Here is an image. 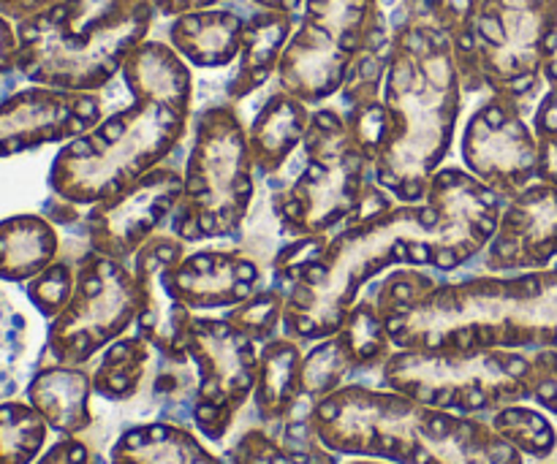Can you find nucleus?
Listing matches in <instances>:
<instances>
[{
	"mask_svg": "<svg viewBox=\"0 0 557 464\" xmlns=\"http://www.w3.org/2000/svg\"><path fill=\"white\" fill-rule=\"evenodd\" d=\"M466 87L449 38L433 25L392 36L381 79L337 106L373 161L375 185L397 204H422L455 147Z\"/></svg>",
	"mask_w": 557,
	"mask_h": 464,
	"instance_id": "1",
	"label": "nucleus"
},
{
	"mask_svg": "<svg viewBox=\"0 0 557 464\" xmlns=\"http://www.w3.org/2000/svg\"><path fill=\"white\" fill-rule=\"evenodd\" d=\"M370 293L395 348L557 351V264L460 280L397 266Z\"/></svg>",
	"mask_w": 557,
	"mask_h": 464,
	"instance_id": "2",
	"label": "nucleus"
},
{
	"mask_svg": "<svg viewBox=\"0 0 557 464\" xmlns=\"http://www.w3.org/2000/svg\"><path fill=\"white\" fill-rule=\"evenodd\" d=\"M128 106L58 150L49 166L54 199L92 206L112 199L166 163L190 136L196 103L194 68L161 38H147L120 71Z\"/></svg>",
	"mask_w": 557,
	"mask_h": 464,
	"instance_id": "3",
	"label": "nucleus"
},
{
	"mask_svg": "<svg viewBox=\"0 0 557 464\" xmlns=\"http://www.w3.org/2000/svg\"><path fill=\"white\" fill-rule=\"evenodd\" d=\"M397 266H435L428 201L395 204L332 234L281 242L270 261V286L286 299L281 335L302 346L337 335L375 277Z\"/></svg>",
	"mask_w": 557,
	"mask_h": 464,
	"instance_id": "4",
	"label": "nucleus"
},
{
	"mask_svg": "<svg viewBox=\"0 0 557 464\" xmlns=\"http://www.w3.org/2000/svg\"><path fill=\"white\" fill-rule=\"evenodd\" d=\"M310 422L337 456L392 464H525L487 418L438 411L389 389L343 386L313 407Z\"/></svg>",
	"mask_w": 557,
	"mask_h": 464,
	"instance_id": "5",
	"label": "nucleus"
},
{
	"mask_svg": "<svg viewBox=\"0 0 557 464\" xmlns=\"http://www.w3.org/2000/svg\"><path fill=\"white\" fill-rule=\"evenodd\" d=\"M156 20L152 0H58L16 22V74L30 85L101 92Z\"/></svg>",
	"mask_w": 557,
	"mask_h": 464,
	"instance_id": "6",
	"label": "nucleus"
},
{
	"mask_svg": "<svg viewBox=\"0 0 557 464\" xmlns=\"http://www.w3.org/2000/svg\"><path fill=\"white\" fill-rule=\"evenodd\" d=\"M292 177L267 185L281 242L332 234L397 204L373 179V161L354 136L341 106L313 109Z\"/></svg>",
	"mask_w": 557,
	"mask_h": 464,
	"instance_id": "7",
	"label": "nucleus"
},
{
	"mask_svg": "<svg viewBox=\"0 0 557 464\" xmlns=\"http://www.w3.org/2000/svg\"><path fill=\"white\" fill-rule=\"evenodd\" d=\"M256 190L259 174L239 106L223 98L205 103L190 123L183 199L166 231L188 244L239 242Z\"/></svg>",
	"mask_w": 557,
	"mask_h": 464,
	"instance_id": "8",
	"label": "nucleus"
},
{
	"mask_svg": "<svg viewBox=\"0 0 557 464\" xmlns=\"http://www.w3.org/2000/svg\"><path fill=\"white\" fill-rule=\"evenodd\" d=\"M381 389L460 416H484L531 400L533 353L506 348H395Z\"/></svg>",
	"mask_w": 557,
	"mask_h": 464,
	"instance_id": "9",
	"label": "nucleus"
},
{
	"mask_svg": "<svg viewBox=\"0 0 557 464\" xmlns=\"http://www.w3.org/2000/svg\"><path fill=\"white\" fill-rule=\"evenodd\" d=\"M557 0H479L471 47L460 63L466 96H504L528 114L544 85V52Z\"/></svg>",
	"mask_w": 557,
	"mask_h": 464,
	"instance_id": "10",
	"label": "nucleus"
},
{
	"mask_svg": "<svg viewBox=\"0 0 557 464\" xmlns=\"http://www.w3.org/2000/svg\"><path fill=\"white\" fill-rule=\"evenodd\" d=\"M139 313L131 261L87 248L76 261V286L58 318L49 321L47 353L58 364L87 367L98 353L128 335Z\"/></svg>",
	"mask_w": 557,
	"mask_h": 464,
	"instance_id": "11",
	"label": "nucleus"
},
{
	"mask_svg": "<svg viewBox=\"0 0 557 464\" xmlns=\"http://www.w3.org/2000/svg\"><path fill=\"white\" fill-rule=\"evenodd\" d=\"M259 342L226 318L196 315L188 356L196 369L194 427L210 443H223L248 405L259 375Z\"/></svg>",
	"mask_w": 557,
	"mask_h": 464,
	"instance_id": "12",
	"label": "nucleus"
},
{
	"mask_svg": "<svg viewBox=\"0 0 557 464\" xmlns=\"http://www.w3.org/2000/svg\"><path fill=\"white\" fill-rule=\"evenodd\" d=\"M180 199H183V172L166 161L112 199L85 206L76 228L90 250L120 261H134V255L156 234L169 228Z\"/></svg>",
	"mask_w": 557,
	"mask_h": 464,
	"instance_id": "13",
	"label": "nucleus"
},
{
	"mask_svg": "<svg viewBox=\"0 0 557 464\" xmlns=\"http://www.w3.org/2000/svg\"><path fill=\"white\" fill-rule=\"evenodd\" d=\"M460 158L462 168L504 199H511L539 177V145L531 114L504 96H482L462 128Z\"/></svg>",
	"mask_w": 557,
	"mask_h": 464,
	"instance_id": "14",
	"label": "nucleus"
},
{
	"mask_svg": "<svg viewBox=\"0 0 557 464\" xmlns=\"http://www.w3.org/2000/svg\"><path fill=\"white\" fill-rule=\"evenodd\" d=\"M424 201L433 210V272L438 275L466 269L484 253L506 204L504 196L460 166H441Z\"/></svg>",
	"mask_w": 557,
	"mask_h": 464,
	"instance_id": "15",
	"label": "nucleus"
},
{
	"mask_svg": "<svg viewBox=\"0 0 557 464\" xmlns=\"http://www.w3.org/2000/svg\"><path fill=\"white\" fill-rule=\"evenodd\" d=\"M395 351L386 335L384 318L373 302V293L364 291L348 313L341 331L326 340L313 342L302 356V397L299 407L313 411L324 397L351 384L362 373L384 367L389 353Z\"/></svg>",
	"mask_w": 557,
	"mask_h": 464,
	"instance_id": "16",
	"label": "nucleus"
},
{
	"mask_svg": "<svg viewBox=\"0 0 557 464\" xmlns=\"http://www.w3.org/2000/svg\"><path fill=\"white\" fill-rule=\"evenodd\" d=\"M101 120L103 98L98 92L27 85L0 101V158L47 145H69Z\"/></svg>",
	"mask_w": 557,
	"mask_h": 464,
	"instance_id": "17",
	"label": "nucleus"
},
{
	"mask_svg": "<svg viewBox=\"0 0 557 464\" xmlns=\"http://www.w3.org/2000/svg\"><path fill=\"white\" fill-rule=\"evenodd\" d=\"M188 253V242L161 231L134 255L136 288H139V313L134 331L145 337L158 356L172 362H188V331L196 313L180 297L174 286V266Z\"/></svg>",
	"mask_w": 557,
	"mask_h": 464,
	"instance_id": "18",
	"label": "nucleus"
},
{
	"mask_svg": "<svg viewBox=\"0 0 557 464\" xmlns=\"http://www.w3.org/2000/svg\"><path fill=\"white\" fill-rule=\"evenodd\" d=\"M476 261L490 275H517L557 264V185L531 183L506 199L498 228Z\"/></svg>",
	"mask_w": 557,
	"mask_h": 464,
	"instance_id": "19",
	"label": "nucleus"
},
{
	"mask_svg": "<svg viewBox=\"0 0 557 464\" xmlns=\"http://www.w3.org/2000/svg\"><path fill=\"white\" fill-rule=\"evenodd\" d=\"M174 286L194 313H226L264 286V266L237 242L201 244L174 266Z\"/></svg>",
	"mask_w": 557,
	"mask_h": 464,
	"instance_id": "20",
	"label": "nucleus"
},
{
	"mask_svg": "<svg viewBox=\"0 0 557 464\" xmlns=\"http://www.w3.org/2000/svg\"><path fill=\"white\" fill-rule=\"evenodd\" d=\"M476 9L479 0H375L373 36L359 58L384 60L392 36L411 25H433L449 38L460 65L471 47Z\"/></svg>",
	"mask_w": 557,
	"mask_h": 464,
	"instance_id": "21",
	"label": "nucleus"
},
{
	"mask_svg": "<svg viewBox=\"0 0 557 464\" xmlns=\"http://www.w3.org/2000/svg\"><path fill=\"white\" fill-rule=\"evenodd\" d=\"M310 117L313 109L283 87L272 85V90L261 98L248 123L250 155L261 183L267 185L281 177L283 168L294 161L308 136Z\"/></svg>",
	"mask_w": 557,
	"mask_h": 464,
	"instance_id": "22",
	"label": "nucleus"
},
{
	"mask_svg": "<svg viewBox=\"0 0 557 464\" xmlns=\"http://www.w3.org/2000/svg\"><path fill=\"white\" fill-rule=\"evenodd\" d=\"M375 27V0H305L288 43L354 65Z\"/></svg>",
	"mask_w": 557,
	"mask_h": 464,
	"instance_id": "23",
	"label": "nucleus"
},
{
	"mask_svg": "<svg viewBox=\"0 0 557 464\" xmlns=\"http://www.w3.org/2000/svg\"><path fill=\"white\" fill-rule=\"evenodd\" d=\"M297 22L299 16L267 9H250L245 14L243 43H239V54L226 76V85H223V101L239 106L250 96L264 90L270 81H275L283 49H286Z\"/></svg>",
	"mask_w": 557,
	"mask_h": 464,
	"instance_id": "24",
	"label": "nucleus"
},
{
	"mask_svg": "<svg viewBox=\"0 0 557 464\" xmlns=\"http://www.w3.org/2000/svg\"><path fill=\"white\" fill-rule=\"evenodd\" d=\"M245 14L248 11L223 3L174 16L166 22L163 41L196 71L232 68L243 43Z\"/></svg>",
	"mask_w": 557,
	"mask_h": 464,
	"instance_id": "25",
	"label": "nucleus"
},
{
	"mask_svg": "<svg viewBox=\"0 0 557 464\" xmlns=\"http://www.w3.org/2000/svg\"><path fill=\"white\" fill-rule=\"evenodd\" d=\"M92 394L90 369L58 362L38 367L25 389L27 402L60 438H79L92 427Z\"/></svg>",
	"mask_w": 557,
	"mask_h": 464,
	"instance_id": "26",
	"label": "nucleus"
},
{
	"mask_svg": "<svg viewBox=\"0 0 557 464\" xmlns=\"http://www.w3.org/2000/svg\"><path fill=\"white\" fill-rule=\"evenodd\" d=\"M302 342L286 335L272 337L259 351L253 402L256 424L275 435L297 411L302 397Z\"/></svg>",
	"mask_w": 557,
	"mask_h": 464,
	"instance_id": "27",
	"label": "nucleus"
},
{
	"mask_svg": "<svg viewBox=\"0 0 557 464\" xmlns=\"http://www.w3.org/2000/svg\"><path fill=\"white\" fill-rule=\"evenodd\" d=\"M109 464H223V460L185 424L145 422L128 427L114 440Z\"/></svg>",
	"mask_w": 557,
	"mask_h": 464,
	"instance_id": "28",
	"label": "nucleus"
},
{
	"mask_svg": "<svg viewBox=\"0 0 557 464\" xmlns=\"http://www.w3.org/2000/svg\"><path fill=\"white\" fill-rule=\"evenodd\" d=\"M60 234L44 215H11L0 221V280L27 283L60 255Z\"/></svg>",
	"mask_w": 557,
	"mask_h": 464,
	"instance_id": "29",
	"label": "nucleus"
},
{
	"mask_svg": "<svg viewBox=\"0 0 557 464\" xmlns=\"http://www.w3.org/2000/svg\"><path fill=\"white\" fill-rule=\"evenodd\" d=\"M156 348L141 335H123L101 351L92 369V391L107 402H131L141 391Z\"/></svg>",
	"mask_w": 557,
	"mask_h": 464,
	"instance_id": "30",
	"label": "nucleus"
},
{
	"mask_svg": "<svg viewBox=\"0 0 557 464\" xmlns=\"http://www.w3.org/2000/svg\"><path fill=\"white\" fill-rule=\"evenodd\" d=\"M487 422L522 456H531L536 462H549L557 454V427L549 422L544 411L517 402V405H506L490 413Z\"/></svg>",
	"mask_w": 557,
	"mask_h": 464,
	"instance_id": "31",
	"label": "nucleus"
},
{
	"mask_svg": "<svg viewBox=\"0 0 557 464\" xmlns=\"http://www.w3.org/2000/svg\"><path fill=\"white\" fill-rule=\"evenodd\" d=\"M47 432L49 424L30 402H0V464H36Z\"/></svg>",
	"mask_w": 557,
	"mask_h": 464,
	"instance_id": "32",
	"label": "nucleus"
},
{
	"mask_svg": "<svg viewBox=\"0 0 557 464\" xmlns=\"http://www.w3.org/2000/svg\"><path fill=\"white\" fill-rule=\"evenodd\" d=\"M161 359L156 375L150 380V411L156 413V422H174L194 427V405H196V369L194 362H172Z\"/></svg>",
	"mask_w": 557,
	"mask_h": 464,
	"instance_id": "33",
	"label": "nucleus"
},
{
	"mask_svg": "<svg viewBox=\"0 0 557 464\" xmlns=\"http://www.w3.org/2000/svg\"><path fill=\"white\" fill-rule=\"evenodd\" d=\"M87 244L76 248L74 253H63L60 250L58 259L47 266L44 272H38L33 280L25 283V293L30 299L33 308L44 315L47 321L58 318L63 313V308L69 304L71 293L76 286V261L85 253Z\"/></svg>",
	"mask_w": 557,
	"mask_h": 464,
	"instance_id": "34",
	"label": "nucleus"
},
{
	"mask_svg": "<svg viewBox=\"0 0 557 464\" xmlns=\"http://www.w3.org/2000/svg\"><path fill=\"white\" fill-rule=\"evenodd\" d=\"M27 356V321L0 288V402L11 400L22 386Z\"/></svg>",
	"mask_w": 557,
	"mask_h": 464,
	"instance_id": "35",
	"label": "nucleus"
},
{
	"mask_svg": "<svg viewBox=\"0 0 557 464\" xmlns=\"http://www.w3.org/2000/svg\"><path fill=\"white\" fill-rule=\"evenodd\" d=\"M283 310H286L283 293L275 286H261L253 297L239 302L237 308L226 310L223 318L237 326L253 342L264 346L283 331Z\"/></svg>",
	"mask_w": 557,
	"mask_h": 464,
	"instance_id": "36",
	"label": "nucleus"
},
{
	"mask_svg": "<svg viewBox=\"0 0 557 464\" xmlns=\"http://www.w3.org/2000/svg\"><path fill=\"white\" fill-rule=\"evenodd\" d=\"M531 125L539 145L536 183L557 185V85L542 92L531 112Z\"/></svg>",
	"mask_w": 557,
	"mask_h": 464,
	"instance_id": "37",
	"label": "nucleus"
},
{
	"mask_svg": "<svg viewBox=\"0 0 557 464\" xmlns=\"http://www.w3.org/2000/svg\"><path fill=\"white\" fill-rule=\"evenodd\" d=\"M223 464H292L281 440L264 427H248L228 446Z\"/></svg>",
	"mask_w": 557,
	"mask_h": 464,
	"instance_id": "38",
	"label": "nucleus"
},
{
	"mask_svg": "<svg viewBox=\"0 0 557 464\" xmlns=\"http://www.w3.org/2000/svg\"><path fill=\"white\" fill-rule=\"evenodd\" d=\"M531 400L557 418V351H533Z\"/></svg>",
	"mask_w": 557,
	"mask_h": 464,
	"instance_id": "39",
	"label": "nucleus"
},
{
	"mask_svg": "<svg viewBox=\"0 0 557 464\" xmlns=\"http://www.w3.org/2000/svg\"><path fill=\"white\" fill-rule=\"evenodd\" d=\"M36 464H96L90 449L79 438H60L52 449L44 451Z\"/></svg>",
	"mask_w": 557,
	"mask_h": 464,
	"instance_id": "40",
	"label": "nucleus"
},
{
	"mask_svg": "<svg viewBox=\"0 0 557 464\" xmlns=\"http://www.w3.org/2000/svg\"><path fill=\"white\" fill-rule=\"evenodd\" d=\"M16 52H20V41H16V22L0 14V76L16 71Z\"/></svg>",
	"mask_w": 557,
	"mask_h": 464,
	"instance_id": "41",
	"label": "nucleus"
},
{
	"mask_svg": "<svg viewBox=\"0 0 557 464\" xmlns=\"http://www.w3.org/2000/svg\"><path fill=\"white\" fill-rule=\"evenodd\" d=\"M226 0H152L156 5L158 20H174V16L190 14V11H201V9H215V5H223Z\"/></svg>",
	"mask_w": 557,
	"mask_h": 464,
	"instance_id": "42",
	"label": "nucleus"
},
{
	"mask_svg": "<svg viewBox=\"0 0 557 464\" xmlns=\"http://www.w3.org/2000/svg\"><path fill=\"white\" fill-rule=\"evenodd\" d=\"M52 3H58V0H0V14L9 16L11 22H20Z\"/></svg>",
	"mask_w": 557,
	"mask_h": 464,
	"instance_id": "43",
	"label": "nucleus"
},
{
	"mask_svg": "<svg viewBox=\"0 0 557 464\" xmlns=\"http://www.w3.org/2000/svg\"><path fill=\"white\" fill-rule=\"evenodd\" d=\"M250 9H267V11H281V14L302 16L305 0H245Z\"/></svg>",
	"mask_w": 557,
	"mask_h": 464,
	"instance_id": "44",
	"label": "nucleus"
},
{
	"mask_svg": "<svg viewBox=\"0 0 557 464\" xmlns=\"http://www.w3.org/2000/svg\"><path fill=\"white\" fill-rule=\"evenodd\" d=\"M346 464H392V462H384V460H354V462H346Z\"/></svg>",
	"mask_w": 557,
	"mask_h": 464,
	"instance_id": "45",
	"label": "nucleus"
},
{
	"mask_svg": "<svg viewBox=\"0 0 557 464\" xmlns=\"http://www.w3.org/2000/svg\"><path fill=\"white\" fill-rule=\"evenodd\" d=\"M539 464H542V462H539Z\"/></svg>",
	"mask_w": 557,
	"mask_h": 464,
	"instance_id": "46",
	"label": "nucleus"
}]
</instances>
